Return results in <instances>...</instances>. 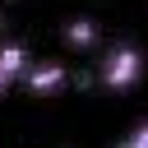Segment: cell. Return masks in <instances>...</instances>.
I'll use <instances>...</instances> for the list:
<instances>
[{
	"label": "cell",
	"mask_w": 148,
	"mask_h": 148,
	"mask_svg": "<svg viewBox=\"0 0 148 148\" xmlns=\"http://www.w3.org/2000/svg\"><path fill=\"white\" fill-rule=\"evenodd\" d=\"M102 83L106 88H116V92H125V88H134L139 79H143V51L134 46V42H111L106 46V56H102Z\"/></svg>",
	"instance_id": "6da1fadb"
},
{
	"label": "cell",
	"mask_w": 148,
	"mask_h": 148,
	"mask_svg": "<svg viewBox=\"0 0 148 148\" xmlns=\"http://www.w3.org/2000/svg\"><path fill=\"white\" fill-rule=\"evenodd\" d=\"M23 83H28V92L46 97V92H60V88L69 83V69H65L60 60H32V65L23 69Z\"/></svg>",
	"instance_id": "7a4b0ae2"
},
{
	"label": "cell",
	"mask_w": 148,
	"mask_h": 148,
	"mask_svg": "<svg viewBox=\"0 0 148 148\" xmlns=\"http://www.w3.org/2000/svg\"><path fill=\"white\" fill-rule=\"evenodd\" d=\"M28 65H32V56H28L23 42H0V69H5L9 79H23Z\"/></svg>",
	"instance_id": "3957f363"
},
{
	"label": "cell",
	"mask_w": 148,
	"mask_h": 148,
	"mask_svg": "<svg viewBox=\"0 0 148 148\" xmlns=\"http://www.w3.org/2000/svg\"><path fill=\"white\" fill-rule=\"evenodd\" d=\"M65 42L69 46H92L97 42V23L92 18H69L65 23Z\"/></svg>",
	"instance_id": "277c9868"
},
{
	"label": "cell",
	"mask_w": 148,
	"mask_h": 148,
	"mask_svg": "<svg viewBox=\"0 0 148 148\" xmlns=\"http://www.w3.org/2000/svg\"><path fill=\"white\" fill-rule=\"evenodd\" d=\"M120 148H148V120H139V125H134V134H130Z\"/></svg>",
	"instance_id": "5b68a950"
},
{
	"label": "cell",
	"mask_w": 148,
	"mask_h": 148,
	"mask_svg": "<svg viewBox=\"0 0 148 148\" xmlns=\"http://www.w3.org/2000/svg\"><path fill=\"white\" fill-rule=\"evenodd\" d=\"M9 83H14V79H9V74H5V69H0V92H5V88H9Z\"/></svg>",
	"instance_id": "8992f818"
}]
</instances>
